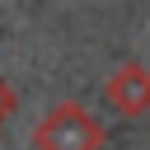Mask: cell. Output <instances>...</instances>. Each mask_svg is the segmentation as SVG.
Masks as SVG:
<instances>
[{"instance_id":"cell-1","label":"cell","mask_w":150,"mask_h":150,"mask_svg":"<svg viewBox=\"0 0 150 150\" xmlns=\"http://www.w3.org/2000/svg\"><path fill=\"white\" fill-rule=\"evenodd\" d=\"M33 150H103V122L75 103V98H61L47 108V117L33 127L28 136Z\"/></svg>"},{"instance_id":"cell-2","label":"cell","mask_w":150,"mask_h":150,"mask_svg":"<svg viewBox=\"0 0 150 150\" xmlns=\"http://www.w3.org/2000/svg\"><path fill=\"white\" fill-rule=\"evenodd\" d=\"M103 103L122 117H141L150 112V66L141 61H122L108 80H103Z\"/></svg>"},{"instance_id":"cell-3","label":"cell","mask_w":150,"mask_h":150,"mask_svg":"<svg viewBox=\"0 0 150 150\" xmlns=\"http://www.w3.org/2000/svg\"><path fill=\"white\" fill-rule=\"evenodd\" d=\"M14 108H19V94H14V89H9V80L0 75V122H5V117H14Z\"/></svg>"}]
</instances>
